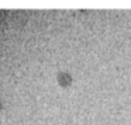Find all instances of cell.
I'll list each match as a JSON object with an SVG mask.
<instances>
[{"label":"cell","instance_id":"1","mask_svg":"<svg viewBox=\"0 0 131 125\" xmlns=\"http://www.w3.org/2000/svg\"><path fill=\"white\" fill-rule=\"evenodd\" d=\"M58 83L62 87H68V86L72 84V76L69 73H66V72H61L58 74Z\"/></svg>","mask_w":131,"mask_h":125}]
</instances>
